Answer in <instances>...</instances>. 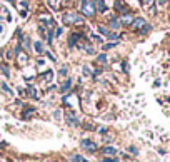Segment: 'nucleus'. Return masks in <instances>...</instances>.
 Segmentation results:
<instances>
[{
    "label": "nucleus",
    "mask_w": 170,
    "mask_h": 162,
    "mask_svg": "<svg viewBox=\"0 0 170 162\" xmlns=\"http://www.w3.org/2000/svg\"><path fill=\"white\" fill-rule=\"evenodd\" d=\"M82 14L85 17H92L93 14H95V5H93V2H88V0H85L82 4Z\"/></svg>",
    "instance_id": "1"
},
{
    "label": "nucleus",
    "mask_w": 170,
    "mask_h": 162,
    "mask_svg": "<svg viewBox=\"0 0 170 162\" xmlns=\"http://www.w3.org/2000/svg\"><path fill=\"white\" fill-rule=\"evenodd\" d=\"M63 22H65V25H72V24H82V19L73 14H67V15H63Z\"/></svg>",
    "instance_id": "2"
},
{
    "label": "nucleus",
    "mask_w": 170,
    "mask_h": 162,
    "mask_svg": "<svg viewBox=\"0 0 170 162\" xmlns=\"http://www.w3.org/2000/svg\"><path fill=\"white\" fill-rule=\"evenodd\" d=\"M82 147L85 149V151H90V152H93L95 149H97L95 142H92L90 139H83V141H82Z\"/></svg>",
    "instance_id": "3"
},
{
    "label": "nucleus",
    "mask_w": 170,
    "mask_h": 162,
    "mask_svg": "<svg viewBox=\"0 0 170 162\" xmlns=\"http://www.w3.org/2000/svg\"><path fill=\"white\" fill-rule=\"evenodd\" d=\"M130 25H132V29H140V27L147 25V24H145L144 19H134V22H132Z\"/></svg>",
    "instance_id": "4"
},
{
    "label": "nucleus",
    "mask_w": 170,
    "mask_h": 162,
    "mask_svg": "<svg viewBox=\"0 0 170 162\" xmlns=\"http://www.w3.org/2000/svg\"><path fill=\"white\" fill-rule=\"evenodd\" d=\"M97 10L100 12V14H103V12L107 10V5H105L103 0H97Z\"/></svg>",
    "instance_id": "5"
},
{
    "label": "nucleus",
    "mask_w": 170,
    "mask_h": 162,
    "mask_svg": "<svg viewBox=\"0 0 170 162\" xmlns=\"http://www.w3.org/2000/svg\"><path fill=\"white\" fill-rule=\"evenodd\" d=\"M110 27H112V29H115V30H119L120 27H122V24H120L119 19H112V22H110Z\"/></svg>",
    "instance_id": "6"
},
{
    "label": "nucleus",
    "mask_w": 170,
    "mask_h": 162,
    "mask_svg": "<svg viewBox=\"0 0 170 162\" xmlns=\"http://www.w3.org/2000/svg\"><path fill=\"white\" fill-rule=\"evenodd\" d=\"M103 154H105V156H115V154H117V149H113V147H105V149H103Z\"/></svg>",
    "instance_id": "7"
},
{
    "label": "nucleus",
    "mask_w": 170,
    "mask_h": 162,
    "mask_svg": "<svg viewBox=\"0 0 170 162\" xmlns=\"http://www.w3.org/2000/svg\"><path fill=\"white\" fill-rule=\"evenodd\" d=\"M77 40H78V35H77V34H72V35H70V39H68V45H70V47H73V45L77 44Z\"/></svg>",
    "instance_id": "8"
},
{
    "label": "nucleus",
    "mask_w": 170,
    "mask_h": 162,
    "mask_svg": "<svg viewBox=\"0 0 170 162\" xmlns=\"http://www.w3.org/2000/svg\"><path fill=\"white\" fill-rule=\"evenodd\" d=\"M132 22H134V19H132V15H124V17H122V22H120V24H125V25H130Z\"/></svg>",
    "instance_id": "9"
},
{
    "label": "nucleus",
    "mask_w": 170,
    "mask_h": 162,
    "mask_svg": "<svg viewBox=\"0 0 170 162\" xmlns=\"http://www.w3.org/2000/svg\"><path fill=\"white\" fill-rule=\"evenodd\" d=\"M67 120H68V124H70V126H77V119H75L72 114H67Z\"/></svg>",
    "instance_id": "10"
},
{
    "label": "nucleus",
    "mask_w": 170,
    "mask_h": 162,
    "mask_svg": "<svg viewBox=\"0 0 170 162\" xmlns=\"http://www.w3.org/2000/svg\"><path fill=\"white\" fill-rule=\"evenodd\" d=\"M70 85H72V80L68 79L67 82H65V84L62 85V90H63V92H65V90H68V89H70Z\"/></svg>",
    "instance_id": "11"
},
{
    "label": "nucleus",
    "mask_w": 170,
    "mask_h": 162,
    "mask_svg": "<svg viewBox=\"0 0 170 162\" xmlns=\"http://www.w3.org/2000/svg\"><path fill=\"white\" fill-rule=\"evenodd\" d=\"M35 50H37L38 54H43V47H42L40 42H35Z\"/></svg>",
    "instance_id": "12"
},
{
    "label": "nucleus",
    "mask_w": 170,
    "mask_h": 162,
    "mask_svg": "<svg viewBox=\"0 0 170 162\" xmlns=\"http://www.w3.org/2000/svg\"><path fill=\"white\" fill-rule=\"evenodd\" d=\"M72 162H85V161H83L82 156H73L72 157Z\"/></svg>",
    "instance_id": "13"
},
{
    "label": "nucleus",
    "mask_w": 170,
    "mask_h": 162,
    "mask_svg": "<svg viewBox=\"0 0 170 162\" xmlns=\"http://www.w3.org/2000/svg\"><path fill=\"white\" fill-rule=\"evenodd\" d=\"M98 32H100V34H103V35H108V34H110V32H108L105 27H98Z\"/></svg>",
    "instance_id": "14"
},
{
    "label": "nucleus",
    "mask_w": 170,
    "mask_h": 162,
    "mask_svg": "<svg viewBox=\"0 0 170 162\" xmlns=\"http://www.w3.org/2000/svg\"><path fill=\"white\" fill-rule=\"evenodd\" d=\"M97 60H98L100 64H105V62H107V55H98Z\"/></svg>",
    "instance_id": "15"
},
{
    "label": "nucleus",
    "mask_w": 170,
    "mask_h": 162,
    "mask_svg": "<svg viewBox=\"0 0 170 162\" xmlns=\"http://www.w3.org/2000/svg\"><path fill=\"white\" fill-rule=\"evenodd\" d=\"M117 45V42H113V44H107L105 47H103V50H108V49H112V47H115Z\"/></svg>",
    "instance_id": "16"
},
{
    "label": "nucleus",
    "mask_w": 170,
    "mask_h": 162,
    "mask_svg": "<svg viewBox=\"0 0 170 162\" xmlns=\"http://www.w3.org/2000/svg\"><path fill=\"white\" fill-rule=\"evenodd\" d=\"M60 75H62V77H63V75H67V69H65V67L60 69Z\"/></svg>",
    "instance_id": "17"
},
{
    "label": "nucleus",
    "mask_w": 170,
    "mask_h": 162,
    "mask_svg": "<svg viewBox=\"0 0 170 162\" xmlns=\"http://www.w3.org/2000/svg\"><path fill=\"white\" fill-rule=\"evenodd\" d=\"M103 162H119L117 159H103Z\"/></svg>",
    "instance_id": "18"
},
{
    "label": "nucleus",
    "mask_w": 170,
    "mask_h": 162,
    "mask_svg": "<svg viewBox=\"0 0 170 162\" xmlns=\"http://www.w3.org/2000/svg\"><path fill=\"white\" fill-rule=\"evenodd\" d=\"M78 2H82V4H83V2H85V0H78Z\"/></svg>",
    "instance_id": "19"
},
{
    "label": "nucleus",
    "mask_w": 170,
    "mask_h": 162,
    "mask_svg": "<svg viewBox=\"0 0 170 162\" xmlns=\"http://www.w3.org/2000/svg\"><path fill=\"white\" fill-rule=\"evenodd\" d=\"M0 32H2V25H0Z\"/></svg>",
    "instance_id": "20"
},
{
    "label": "nucleus",
    "mask_w": 170,
    "mask_h": 162,
    "mask_svg": "<svg viewBox=\"0 0 170 162\" xmlns=\"http://www.w3.org/2000/svg\"><path fill=\"white\" fill-rule=\"evenodd\" d=\"M10 2H14V0H10Z\"/></svg>",
    "instance_id": "21"
}]
</instances>
